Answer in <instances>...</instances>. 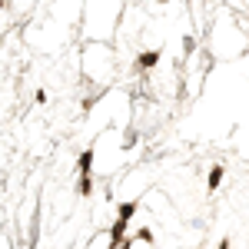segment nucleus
Returning a JSON list of instances; mask_svg holds the SVG:
<instances>
[{
	"instance_id": "obj_8",
	"label": "nucleus",
	"mask_w": 249,
	"mask_h": 249,
	"mask_svg": "<svg viewBox=\"0 0 249 249\" xmlns=\"http://www.w3.org/2000/svg\"><path fill=\"white\" fill-rule=\"evenodd\" d=\"M7 10H10V7H7V3H3V0H0V17H3V14H7Z\"/></svg>"
},
{
	"instance_id": "obj_3",
	"label": "nucleus",
	"mask_w": 249,
	"mask_h": 249,
	"mask_svg": "<svg viewBox=\"0 0 249 249\" xmlns=\"http://www.w3.org/2000/svg\"><path fill=\"white\" fill-rule=\"evenodd\" d=\"M73 193H77L80 199H90L96 193V176H77V183H73Z\"/></svg>"
},
{
	"instance_id": "obj_1",
	"label": "nucleus",
	"mask_w": 249,
	"mask_h": 249,
	"mask_svg": "<svg viewBox=\"0 0 249 249\" xmlns=\"http://www.w3.org/2000/svg\"><path fill=\"white\" fill-rule=\"evenodd\" d=\"M160 60H163V50L160 47H146V50H140L133 57V67L140 73H153L156 67H160Z\"/></svg>"
},
{
	"instance_id": "obj_2",
	"label": "nucleus",
	"mask_w": 249,
	"mask_h": 249,
	"mask_svg": "<svg viewBox=\"0 0 249 249\" xmlns=\"http://www.w3.org/2000/svg\"><path fill=\"white\" fill-rule=\"evenodd\" d=\"M93 163H96V143H90L77 156V176H93Z\"/></svg>"
},
{
	"instance_id": "obj_6",
	"label": "nucleus",
	"mask_w": 249,
	"mask_h": 249,
	"mask_svg": "<svg viewBox=\"0 0 249 249\" xmlns=\"http://www.w3.org/2000/svg\"><path fill=\"white\" fill-rule=\"evenodd\" d=\"M34 100H37V107H47V100H50V93H47V90L40 87L37 93H34Z\"/></svg>"
},
{
	"instance_id": "obj_4",
	"label": "nucleus",
	"mask_w": 249,
	"mask_h": 249,
	"mask_svg": "<svg viewBox=\"0 0 249 249\" xmlns=\"http://www.w3.org/2000/svg\"><path fill=\"white\" fill-rule=\"evenodd\" d=\"M223 176H226V166H223V163H213L210 176H206V193L219 190V186H223Z\"/></svg>"
},
{
	"instance_id": "obj_7",
	"label": "nucleus",
	"mask_w": 249,
	"mask_h": 249,
	"mask_svg": "<svg viewBox=\"0 0 249 249\" xmlns=\"http://www.w3.org/2000/svg\"><path fill=\"white\" fill-rule=\"evenodd\" d=\"M216 249H232V239H230V236H223V239H219V246H216Z\"/></svg>"
},
{
	"instance_id": "obj_5",
	"label": "nucleus",
	"mask_w": 249,
	"mask_h": 249,
	"mask_svg": "<svg viewBox=\"0 0 249 249\" xmlns=\"http://www.w3.org/2000/svg\"><path fill=\"white\" fill-rule=\"evenodd\" d=\"M196 47H199L196 34H193V30H186V34H183V60H190L193 53H196Z\"/></svg>"
}]
</instances>
